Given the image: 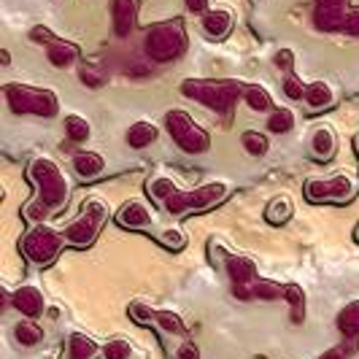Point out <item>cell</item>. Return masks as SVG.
<instances>
[{
	"mask_svg": "<svg viewBox=\"0 0 359 359\" xmlns=\"http://www.w3.org/2000/svg\"><path fill=\"white\" fill-rule=\"evenodd\" d=\"M27 176L36 184L38 198L25 208V219L27 222H43L46 216L62 208L68 203V179L60 170V165L49 157H36Z\"/></svg>",
	"mask_w": 359,
	"mask_h": 359,
	"instance_id": "cell-1",
	"label": "cell"
},
{
	"mask_svg": "<svg viewBox=\"0 0 359 359\" xmlns=\"http://www.w3.org/2000/svg\"><path fill=\"white\" fill-rule=\"evenodd\" d=\"M224 198H227V184L211 181V184H203V187H198V189H179L176 195H170L162 205L168 208V214L184 216V214L208 211V208L219 205Z\"/></svg>",
	"mask_w": 359,
	"mask_h": 359,
	"instance_id": "cell-2",
	"label": "cell"
},
{
	"mask_svg": "<svg viewBox=\"0 0 359 359\" xmlns=\"http://www.w3.org/2000/svg\"><path fill=\"white\" fill-rule=\"evenodd\" d=\"M181 92L219 114H230L238 97L243 95V87L235 81H184Z\"/></svg>",
	"mask_w": 359,
	"mask_h": 359,
	"instance_id": "cell-3",
	"label": "cell"
},
{
	"mask_svg": "<svg viewBox=\"0 0 359 359\" xmlns=\"http://www.w3.org/2000/svg\"><path fill=\"white\" fill-rule=\"evenodd\" d=\"M165 125H168V133H170L173 144L179 146L181 151H187V154H203V151L211 149V135L200 125H195V119L184 108L168 111Z\"/></svg>",
	"mask_w": 359,
	"mask_h": 359,
	"instance_id": "cell-4",
	"label": "cell"
},
{
	"mask_svg": "<svg viewBox=\"0 0 359 359\" xmlns=\"http://www.w3.org/2000/svg\"><path fill=\"white\" fill-rule=\"evenodd\" d=\"M106 219H108V208L100 203V200H90V203H84L81 214L76 216L71 224L62 230L65 243H68V246H76V249H87L92 241L97 238V233L103 230Z\"/></svg>",
	"mask_w": 359,
	"mask_h": 359,
	"instance_id": "cell-5",
	"label": "cell"
},
{
	"mask_svg": "<svg viewBox=\"0 0 359 359\" xmlns=\"http://www.w3.org/2000/svg\"><path fill=\"white\" fill-rule=\"evenodd\" d=\"M62 246H68L65 243V235L52 230V227H46V224H36L30 233L25 235V241H22L25 257L33 265H38V268L52 265L54 259L60 257V252H62Z\"/></svg>",
	"mask_w": 359,
	"mask_h": 359,
	"instance_id": "cell-6",
	"label": "cell"
},
{
	"mask_svg": "<svg viewBox=\"0 0 359 359\" xmlns=\"http://www.w3.org/2000/svg\"><path fill=\"white\" fill-rule=\"evenodd\" d=\"M6 100L14 114H36V116H54L57 114V95L49 90H36L27 84H8Z\"/></svg>",
	"mask_w": 359,
	"mask_h": 359,
	"instance_id": "cell-7",
	"label": "cell"
},
{
	"mask_svg": "<svg viewBox=\"0 0 359 359\" xmlns=\"http://www.w3.org/2000/svg\"><path fill=\"white\" fill-rule=\"evenodd\" d=\"M187 49V38H184V30H181L179 22H162V25H154L146 36V52L151 60L157 62H170L181 57Z\"/></svg>",
	"mask_w": 359,
	"mask_h": 359,
	"instance_id": "cell-8",
	"label": "cell"
},
{
	"mask_svg": "<svg viewBox=\"0 0 359 359\" xmlns=\"http://www.w3.org/2000/svg\"><path fill=\"white\" fill-rule=\"evenodd\" d=\"M306 198L311 203H346L354 198V181L348 176L313 179L306 184Z\"/></svg>",
	"mask_w": 359,
	"mask_h": 359,
	"instance_id": "cell-9",
	"label": "cell"
},
{
	"mask_svg": "<svg viewBox=\"0 0 359 359\" xmlns=\"http://www.w3.org/2000/svg\"><path fill=\"white\" fill-rule=\"evenodd\" d=\"M343 3H346V0H319V3H316L313 22H316L319 30H324V33H335V30H343V27H346L348 11L343 8Z\"/></svg>",
	"mask_w": 359,
	"mask_h": 359,
	"instance_id": "cell-10",
	"label": "cell"
},
{
	"mask_svg": "<svg viewBox=\"0 0 359 359\" xmlns=\"http://www.w3.org/2000/svg\"><path fill=\"white\" fill-rule=\"evenodd\" d=\"M116 222L122 227H127V230H144V227H149L154 222V214H151V208L146 205L144 200H130V203H125L119 208Z\"/></svg>",
	"mask_w": 359,
	"mask_h": 359,
	"instance_id": "cell-11",
	"label": "cell"
},
{
	"mask_svg": "<svg viewBox=\"0 0 359 359\" xmlns=\"http://www.w3.org/2000/svg\"><path fill=\"white\" fill-rule=\"evenodd\" d=\"M11 306L17 308L25 319H38L46 308V300L41 294V289L36 287H19L14 294H11Z\"/></svg>",
	"mask_w": 359,
	"mask_h": 359,
	"instance_id": "cell-12",
	"label": "cell"
},
{
	"mask_svg": "<svg viewBox=\"0 0 359 359\" xmlns=\"http://www.w3.org/2000/svg\"><path fill=\"white\" fill-rule=\"evenodd\" d=\"M222 262H224V270H227L233 284H254L257 281V265L249 257H243V254H224Z\"/></svg>",
	"mask_w": 359,
	"mask_h": 359,
	"instance_id": "cell-13",
	"label": "cell"
},
{
	"mask_svg": "<svg viewBox=\"0 0 359 359\" xmlns=\"http://www.w3.org/2000/svg\"><path fill=\"white\" fill-rule=\"evenodd\" d=\"M103 351V346L84 335V332H73L65 341V348H62V359H97V354Z\"/></svg>",
	"mask_w": 359,
	"mask_h": 359,
	"instance_id": "cell-14",
	"label": "cell"
},
{
	"mask_svg": "<svg viewBox=\"0 0 359 359\" xmlns=\"http://www.w3.org/2000/svg\"><path fill=\"white\" fill-rule=\"evenodd\" d=\"M111 14H114V33L130 36L138 19V0H111Z\"/></svg>",
	"mask_w": 359,
	"mask_h": 359,
	"instance_id": "cell-15",
	"label": "cell"
},
{
	"mask_svg": "<svg viewBox=\"0 0 359 359\" xmlns=\"http://www.w3.org/2000/svg\"><path fill=\"white\" fill-rule=\"evenodd\" d=\"M203 30L216 41H222L233 30V14L227 8H214V11L203 14Z\"/></svg>",
	"mask_w": 359,
	"mask_h": 359,
	"instance_id": "cell-16",
	"label": "cell"
},
{
	"mask_svg": "<svg viewBox=\"0 0 359 359\" xmlns=\"http://www.w3.org/2000/svg\"><path fill=\"white\" fill-rule=\"evenodd\" d=\"M332 154H335V133H332V127H316V133L311 138V157L319 162H327L332 160Z\"/></svg>",
	"mask_w": 359,
	"mask_h": 359,
	"instance_id": "cell-17",
	"label": "cell"
},
{
	"mask_svg": "<svg viewBox=\"0 0 359 359\" xmlns=\"http://www.w3.org/2000/svg\"><path fill=\"white\" fill-rule=\"evenodd\" d=\"M73 168H76V173L84 181H92L106 170V160H103L97 151H79V154L73 157Z\"/></svg>",
	"mask_w": 359,
	"mask_h": 359,
	"instance_id": "cell-18",
	"label": "cell"
},
{
	"mask_svg": "<svg viewBox=\"0 0 359 359\" xmlns=\"http://www.w3.org/2000/svg\"><path fill=\"white\" fill-rule=\"evenodd\" d=\"M338 330H341L343 338H348V341H357L359 338V300H351V303H346L341 308Z\"/></svg>",
	"mask_w": 359,
	"mask_h": 359,
	"instance_id": "cell-19",
	"label": "cell"
},
{
	"mask_svg": "<svg viewBox=\"0 0 359 359\" xmlns=\"http://www.w3.org/2000/svg\"><path fill=\"white\" fill-rule=\"evenodd\" d=\"M303 100H306L308 111H324L332 106V87L324 81H313V84H308Z\"/></svg>",
	"mask_w": 359,
	"mask_h": 359,
	"instance_id": "cell-20",
	"label": "cell"
},
{
	"mask_svg": "<svg viewBox=\"0 0 359 359\" xmlns=\"http://www.w3.org/2000/svg\"><path fill=\"white\" fill-rule=\"evenodd\" d=\"M46 57H49V62H52L54 68H68V65L76 62V57H79V46H73L68 41H60L57 38L54 43H49Z\"/></svg>",
	"mask_w": 359,
	"mask_h": 359,
	"instance_id": "cell-21",
	"label": "cell"
},
{
	"mask_svg": "<svg viewBox=\"0 0 359 359\" xmlns=\"http://www.w3.org/2000/svg\"><path fill=\"white\" fill-rule=\"evenodd\" d=\"M157 135H160V130L151 122H135L127 130V144L133 149H146V146H151L157 141Z\"/></svg>",
	"mask_w": 359,
	"mask_h": 359,
	"instance_id": "cell-22",
	"label": "cell"
},
{
	"mask_svg": "<svg viewBox=\"0 0 359 359\" xmlns=\"http://www.w3.org/2000/svg\"><path fill=\"white\" fill-rule=\"evenodd\" d=\"M292 211H294L292 200L287 195H281V198H273L268 203L265 219H268V224H273V227H281V224H287L289 219H292Z\"/></svg>",
	"mask_w": 359,
	"mask_h": 359,
	"instance_id": "cell-23",
	"label": "cell"
},
{
	"mask_svg": "<svg viewBox=\"0 0 359 359\" xmlns=\"http://www.w3.org/2000/svg\"><path fill=\"white\" fill-rule=\"evenodd\" d=\"M14 338L22 348H33L43 338V330L36 324V319H22V322L14 324Z\"/></svg>",
	"mask_w": 359,
	"mask_h": 359,
	"instance_id": "cell-24",
	"label": "cell"
},
{
	"mask_svg": "<svg viewBox=\"0 0 359 359\" xmlns=\"http://www.w3.org/2000/svg\"><path fill=\"white\" fill-rule=\"evenodd\" d=\"M284 300L292 308V322L300 324L306 319V292L297 284H287V292H284Z\"/></svg>",
	"mask_w": 359,
	"mask_h": 359,
	"instance_id": "cell-25",
	"label": "cell"
},
{
	"mask_svg": "<svg viewBox=\"0 0 359 359\" xmlns=\"http://www.w3.org/2000/svg\"><path fill=\"white\" fill-rule=\"evenodd\" d=\"M243 100H246V106L252 108V111H268L273 106V100H270V92L265 87H259V84H249V87H243Z\"/></svg>",
	"mask_w": 359,
	"mask_h": 359,
	"instance_id": "cell-26",
	"label": "cell"
},
{
	"mask_svg": "<svg viewBox=\"0 0 359 359\" xmlns=\"http://www.w3.org/2000/svg\"><path fill=\"white\" fill-rule=\"evenodd\" d=\"M154 327L160 330L162 335H181L184 332V319H181L176 311H157Z\"/></svg>",
	"mask_w": 359,
	"mask_h": 359,
	"instance_id": "cell-27",
	"label": "cell"
},
{
	"mask_svg": "<svg viewBox=\"0 0 359 359\" xmlns=\"http://www.w3.org/2000/svg\"><path fill=\"white\" fill-rule=\"evenodd\" d=\"M241 144L246 149V154H252V157H265L270 149V141L262 133H257V130H246V133L241 135Z\"/></svg>",
	"mask_w": 359,
	"mask_h": 359,
	"instance_id": "cell-28",
	"label": "cell"
},
{
	"mask_svg": "<svg viewBox=\"0 0 359 359\" xmlns=\"http://www.w3.org/2000/svg\"><path fill=\"white\" fill-rule=\"evenodd\" d=\"M146 192L151 195V200L165 203L170 195H176V192H179V187H176V181L168 179V176H157V179H151L149 184H146Z\"/></svg>",
	"mask_w": 359,
	"mask_h": 359,
	"instance_id": "cell-29",
	"label": "cell"
},
{
	"mask_svg": "<svg viewBox=\"0 0 359 359\" xmlns=\"http://www.w3.org/2000/svg\"><path fill=\"white\" fill-rule=\"evenodd\" d=\"M284 292L287 287H281L276 281H265V278H257L252 284L254 300H284Z\"/></svg>",
	"mask_w": 359,
	"mask_h": 359,
	"instance_id": "cell-30",
	"label": "cell"
},
{
	"mask_svg": "<svg viewBox=\"0 0 359 359\" xmlns=\"http://www.w3.org/2000/svg\"><path fill=\"white\" fill-rule=\"evenodd\" d=\"M292 127H294V114H292L289 108H276V111L270 114V119H268L270 133L281 135V133H289Z\"/></svg>",
	"mask_w": 359,
	"mask_h": 359,
	"instance_id": "cell-31",
	"label": "cell"
},
{
	"mask_svg": "<svg viewBox=\"0 0 359 359\" xmlns=\"http://www.w3.org/2000/svg\"><path fill=\"white\" fill-rule=\"evenodd\" d=\"M65 133H68V138H71L73 144H81V141H87L90 138V122L87 119H81V116H76L71 114L68 119H65Z\"/></svg>",
	"mask_w": 359,
	"mask_h": 359,
	"instance_id": "cell-32",
	"label": "cell"
},
{
	"mask_svg": "<svg viewBox=\"0 0 359 359\" xmlns=\"http://www.w3.org/2000/svg\"><path fill=\"white\" fill-rule=\"evenodd\" d=\"M130 354H133V346H130V341H125V338L108 341L106 346H103V351H100L103 359H130Z\"/></svg>",
	"mask_w": 359,
	"mask_h": 359,
	"instance_id": "cell-33",
	"label": "cell"
},
{
	"mask_svg": "<svg viewBox=\"0 0 359 359\" xmlns=\"http://www.w3.org/2000/svg\"><path fill=\"white\" fill-rule=\"evenodd\" d=\"M127 313H130L138 324H154V319H157V311L149 308L146 303H130Z\"/></svg>",
	"mask_w": 359,
	"mask_h": 359,
	"instance_id": "cell-34",
	"label": "cell"
},
{
	"mask_svg": "<svg viewBox=\"0 0 359 359\" xmlns=\"http://www.w3.org/2000/svg\"><path fill=\"white\" fill-rule=\"evenodd\" d=\"M157 241H160L165 249H170V252H181L184 246H187V238L179 233V230H162L157 235Z\"/></svg>",
	"mask_w": 359,
	"mask_h": 359,
	"instance_id": "cell-35",
	"label": "cell"
},
{
	"mask_svg": "<svg viewBox=\"0 0 359 359\" xmlns=\"http://www.w3.org/2000/svg\"><path fill=\"white\" fill-rule=\"evenodd\" d=\"M306 90H308V84L303 79H297V76H289L287 81H284V92H287V97H292V100H303V97H306Z\"/></svg>",
	"mask_w": 359,
	"mask_h": 359,
	"instance_id": "cell-36",
	"label": "cell"
},
{
	"mask_svg": "<svg viewBox=\"0 0 359 359\" xmlns=\"http://www.w3.org/2000/svg\"><path fill=\"white\" fill-rule=\"evenodd\" d=\"M346 36H354L359 38V8H351L348 17H346V27H343Z\"/></svg>",
	"mask_w": 359,
	"mask_h": 359,
	"instance_id": "cell-37",
	"label": "cell"
},
{
	"mask_svg": "<svg viewBox=\"0 0 359 359\" xmlns=\"http://www.w3.org/2000/svg\"><path fill=\"white\" fill-rule=\"evenodd\" d=\"M79 79H81V84H87V87H103V76L95 73L92 68H81Z\"/></svg>",
	"mask_w": 359,
	"mask_h": 359,
	"instance_id": "cell-38",
	"label": "cell"
},
{
	"mask_svg": "<svg viewBox=\"0 0 359 359\" xmlns=\"http://www.w3.org/2000/svg\"><path fill=\"white\" fill-rule=\"evenodd\" d=\"M176 359H200V348L195 343H181L176 348Z\"/></svg>",
	"mask_w": 359,
	"mask_h": 359,
	"instance_id": "cell-39",
	"label": "cell"
},
{
	"mask_svg": "<svg viewBox=\"0 0 359 359\" xmlns=\"http://www.w3.org/2000/svg\"><path fill=\"white\" fill-rule=\"evenodd\" d=\"M30 38H33L36 43H54V41H57V38H54L52 33L46 30V27H33V33H30Z\"/></svg>",
	"mask_w": 359,
	"mask_h": 359,
	"instance_id": "cell-40",
	"label": "cell"
},
{
	"mask_svg": "<svg viewBox=\"0 0 359 359\" xmlns=\"http://www.w3.org/2000/svg\"><path fill=\"white\" fill-rule=\"evenodd\" d=\"M348 351H351V348H346V346H335V348H330V351L319 354L316 359H346L348 357Z\"/></svg>",
	"mask_w": 359,
	"mask_h": 359,
	"instance_id": "cell-41",
	"label": "cell"
},
{
	"mask_svg": "<svg viewBox=\"0 0 359 359\" xmlns=\"http://www.w3.org/2000/svg\"><path fill=\"white\" fill-rule=\"evenodd\" d=\"M292 62H294V57H292V52H289V49H281V52L276 54V65H278V68L289 71V68H292Z\"/></svg>",
	"mask_w": 359,
	"mask_h": 359,
	"instance_id": "cell-42",
	"label": "cell"
},
{
	"mask_svg": "<svg viewBox=\"0 0 359 359\" xmlns=\"http://www.w3.org/2000/svg\"><path fill=\"white\" fill-rule=\"evenodd\" d=\"M192 14H208V0H184Z\"/></svg>",
	"mask_w": 359,
	"mask_h": 359,
	"instance_id": "cell-43",
	"label": "cell"
},
{
	"mask_svg": "<svg viewBox=\"0 0 359 359\" xmlns=\"http://www.w3.org/2000/svg\"><path fill=\"white\" fill-rule=\"evenodd\" d=\"M0 62H3V65H8V62H11V54L6 52V49L0 52Z\"/></svg>",
	"mask_w": 359,
	"mask_h": 359,
	"instance_id": "cell-44",
	"label": "cell"
},
{
	"mask_svg": "<svg viewBox=\"0 0 359 359\" xmlns=\"http://www.w3.org/2000/svg\"><path fill=\"white\" fill-rule=\"evenodd\" d=\"M354 238H357V241H359V224H357V233H354Z\"/></svg>",
	"mask_w": 359,
	"mask_h": 359,
	"instance_id": "cell-45",
	"label": "cell"
}]
</instances>
